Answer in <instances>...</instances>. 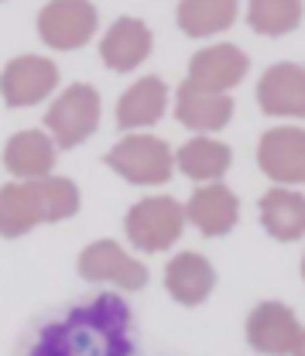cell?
<instances>
[{
	"label": "cell",
	"mask_w": 305,
	"mask_h": 356,
	"mask_svg": "<svg viewBox=\"0 0 305 356\" xmlns=\"http://www.w3.org/2000/svg\"><path fill=\"white\" fill-rule=\"evenodd\" d=\"M58 69L42 55H21L3 65L0 72V96L7 106H35L55 89Z\"/></svg>",
	"instance_id": "52a82bcc"
},
{
	"label": "cell",
	"mask_w": 305,
	"mask_h": 356,
	"mask_svg": "<svg viewBox=\"0 0 305 356\" xmlns=\"http://www.w3.org/2000/svg\"><path fill=\"white\" fill-rule=\"evenodd\" d=\"M79 213V188L69 178L7 181L0 188V236L17 240L38 222H58Z\"/></svg>",
	"instance_id": "7a4b0ae2"
},
{
	"label": "cell",
	"mask_w": 305,
	"mask_h": 356,
	"mask_svg": "<svg viewBox=\"0 0 305 356\" xmlns=\"http://www.w3.org/2000/svg\"><path fill=\"white\" fill-rule=\"evenodd\" d=\"M14 356H141V332L120 295L93 291L38 315L17 339Z\"/></svg>",
	"instance_id": "6da1fadb"
},
{
	"label": "cell",
	"mask_w": 305,
	"mask_h": 356,
	"mask_svg": "<svg viewBox=\"0 0 305 356\" xmlns=\"http://www.w3.org/2000/svg\"><path fill=\"white\" fill-rule=\"evenodd\" d=\"M258 165L278 185L305 181V131L302 127H274L258 144Z\"/></svg>",
	"instance_id": "9c48e42d"
},
{
	"label": "cell",
	"mask_w": 305,
	"mask_h": 356,
	"mask_svg": "<svg viewBox=\"0 0 305 356\" xmlns=\"http://www.w3.org/2000/svg\"><path fill=\"white\" fill-rule=\"evenodd\" d=\"M261 226L281 243L305 236V195L292 188H271L261 199Z\"/></svg>",
	"instance_id": "d6986e66"
},
{
	"label": "cell",
	"mask_w": 305,
	"mask_h": 356,
	"mask_svg": "<svg viewBox=\"0 0 305 356\" xmlns=\"http://www.w3.org/2000/svg\"><path fill=\"white\" fill-rule=\"evenodd\" d=\"M302 325L295 312L281 302H261L247 318V343L264 356H292L299 346Z\"/></svg>",
	"instance_id": "ba28073f"
},
{
	"label": "cell",
	"mask_w": 305,
	"mask_h": 356,
	"mask_svg": "<svg viewBox=\"0 0 305 356\" xmlns=\"http://www.w3.org/2000/svg\"><path fill=\"white\" fill-rule=\"evenodd\" d=\"M302 274H305V257H302Z\"/></svg>",
	"instance_id": "cb8c5ba5"
},
{
	"label": "cell",
	"mask_w": 305,
	"mask_h": 356,
	"mask_svg": "<svg viewBox=\"0 0 305 356\" xmlns=\"http://www.w3.org/2000/svg\"><path fill=\"white\" fill-rule=\"evenodd\" d=\"M247 69H251V58L237 44H213L192 55L185 83H192L203 92H226L247 76Z\"/></svg>",
	"instance_id": "8fae6325"
},
{
	"label": "cell",
	"mask_w": 305,
	"mask_h": 356,
	"mask_svg": "<svg viewBox=\"0 0 305 356\" xmlns=\"http://www.w3.org/2000/svg\"><path fill=\"white\" fill-rule=\"evenodd\" d=\"M165 288L175 302L199 305L217 288V270L203 254H178L165 267Z\"/></svg>",
	"instance_id": "2e32d148"
},
{
	"label": "cell",
	"mask_w": 305,
	"mask_h": 356,
	"mask_svg": "<svg viewBox=\"0 0 305 356\" xmlns=\"http://www.w3.org/2000/svg\"><path fill=\"white\" fill-rule=\"evenodd\" d=\"M292 356H305V329H302V336H299V346H295V353Z\"/></svg>",
	"instance_id": "603a6c76"
},
{
	"label": "cell",
	"mask_w": 305,
	"mask_h": 356,
	"mask_svg": "<svg viewBox=\"0 0 305 356\" xmlns=\"http://www.w3.org/2000/svg\"><path fill=\"white\" fill-rule=\"evenodd\" d=\"M45 127L52 131L58 147L83 144L100 127V92L86 83H72L45 113Z\"/></svg>",
	"instance_id": "5b68a950"
},
{
	"label": "cell",
	"mask_w": 305,
	"mask_h": 356,
	"mask_svg": "<svg viewBox=\"0 0 305 356\" xmlns=\"http://www.w3.org/2000/svg\"><path fill=\"white\" fill-rule=\"evenodd\" d=\"M237 21V3L230 0H185L178 3V24L189 38H206Z\"/></svg>",
	"instance_id": "44dd1931"
},
{
	"label": "cell",
	"mask_w": 305,
	"mask_h": 356,
	"mask_svg": "<svg viewBox=\"0 0 305 356\" xmlns=\"http://www.w3.org/2000/svg\"><path fill=\"white\" fill-rule=\"evenodd\" d=\"M302 21V3L299 0H254L251 10H247V24L258 31V35H288L295 31Z\"/></svg>",
	"instance_id": "7402d4cb"
},
{
	"label": "cell",
	"mask_w": 305,
	"mask_h": 356,
	"mask_svg": "<svg viewBox=\"0 0 305 356\" xmlns=\"http://www.w3.org/2000/svg\"><path fill=\"white\" fill-rule=\"evenodd\" d=\"M148 51H151V28L137 17H117L100 44V55H103L107 69H114V72L137 69L148 58Z\"/></svg>",
	"instance_id": "9a60e30c"
},
{
	"label": "cell",
	"mask_w": 305,
	"mask_h": 356,
	"mask_svg": "<svg viewBox=\"0 0 305 356\" xmlns=\"http://www.w3.org/2000/svg\"><path fill=\"white\" fill-rule=\"evenodd\" d=\"M38 35L55 51H72L96 35V7L86 0H55L38 14Z\"/></svg>",
	"instance_id": "8992f818"
},
{
	"label": "cell",
	"mask_w": 305,
	"mask_h": 356,
	"mask_svg": "<svg viewBox=\"0 0 305 356\" xmlns=\"http://www.w3.org/2000/svg\"><path fill=\"white\" fill-rule=\"evenodd\" d=\"M175 117L182 127L196 134H213L223 131L233 117V99L226 92H203L192 83L178 86V99H175Z\"/></svg>",
	"instance_id": "4fadbf2b"
},
{
	"label": "cell",
	"mask_w": 305,
	"mask_h": 356,
	"mask_svg": "<svg viewBox=\"0 0 305 356\" xmlns=\"http://www.w3.org/2000/svg\"><path fill=\"white\" fill-rule=\"evenodd\" d=\"M182 226H185V209L175 202L172 195L141 199L137 206H131V213L124 220L127 240L137 250H144V254L169 250L175 240L182 236Z\"/></svg>",
	"instance_id": "277c9868"
},
{
	"label": "cell",
	"mask_w": 305,
	"mask_h": 356,
	"mask_svg": "<svg viewBox=\"0 0 305 356\" xmlns=\"http://www.w3.org/2000/svg\"><path fill=\"white\" fill-rule=\"evenodd\" d=\"M169 106V86L158 76H144L137 79L117 103V127L120 131H134V127H151L162 120Z\"/></svg>",
	"instance_id": "e0dca14e"
},
{
	"label": "cell",
	"mask_w": 305,
	"mask_h": 356,
	"mask_svg": "<svg viewBox=\"0 0 305 356\" xmlns=\"http://www.w3.org/2000/svg\"><path fill=\"white\" fill-rule=\"evenodd\" d=\"M230 161H233L230 147L219 144V140H210V137H192V140L182 144V151L175 154V165H178L185 175L196 178V181H206V185L226 175Z\"/></svg>",
	"instance_id": "ffe728a7"
},
{
	"label": "cell",
	"mask_w": 305,
	"mask_h": 356,
	"mask_svg": "<svg viewBox=\"0 0 305 356\" xmlns=\"http://www.w3.org/2000/svg\"><path fill=\"white\" fill-rule=\"evenodd\" d=\"M3 165L7 172L24 181L35 178H48L52 165H55V144L45 137L42 131H21L14 134L3 147Z\"/></svg>",
	"instance_id": "ac0fdd59"
},
{
	"label": "cell",
	"mask_w": 305,
	"mask_h": 356,
	"mask_svg": "<svg viewBox=\"0 0 305 356\" xmlns=\"http://www.w3.org/2000/svg\"><path fill=\"white\" fill-rule=\"evenodd\" d=\"M79 274L86 281H110L124 291H141L148 284V267L127 257L114 240H96L79 254Z\"/></svg>",
	"instance_id": "30bf717a"
},
{
	"label": "cell",
	"mask_w": 305,
	"mask_h": 356,
	"mask_svg": "<svg viewBox=\"0 0 305 356\" xmlns=\"http://www.w3.org/2000/svg\"><path fill=\"white\" fill-rule=\"evenodd\" d=\"M107 165L131 185H165L175 172V158L162 137L134 134L107 151Z\"/></svg>",
	"instance_id": "3957f363"
},
{
	"label": "cell",
	"mask_w": 305,
	"mask_h": 356,
	"mask_svg": "<svg viewBox=\"0 0 305 356\" xmlns=\"http://www.w3.org/2000/svg\"><path fill=\"white\" fill-rule=\"evenodd\" d=\"M237 216H240V202L219 181H210V185L196 188L189 206H185V220H192L196 229L206 233V236H226L237 226Z\"/></svg>",
	"instance_id": "5bb4252c"
},
{
	"label": "cell",
	"mask_w": 305,
	"mask_h": 356,
	"mask_svg": "<svg viewBox=\"0 0 305 356\" xmlns=\"http://www.w3.org/2000/svg\"><path fill=\"white\" fill-rule=\"evenodd\" d=\"M258 103L271 117H305V65H271L258 83Z\"/></svg>",
	"instance_id": "7c38bea8"
}]
</instances>
